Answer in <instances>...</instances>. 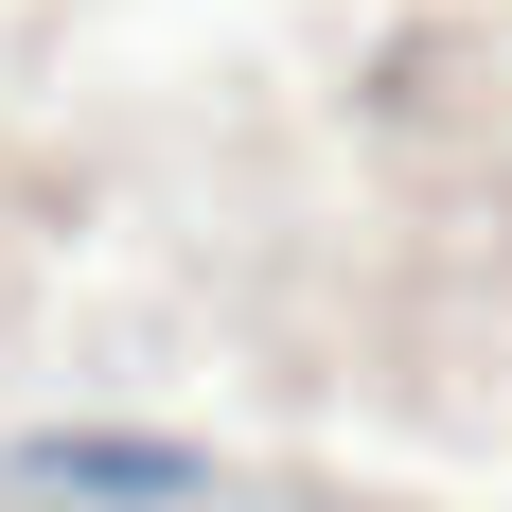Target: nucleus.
I'll use <instances>...</instances> for the list:
<instances>
[{"mask_svg": "<svg viewBox=\"0 0 512 512\" xmlns=\"http://www.w3.org/2000/svg\"><path fill=\"white\" fill-rule=\"evenodd\" d=\"M53 477H89V495H177L195 460H159V442H53Z\"/></svg>", "mask_w": 512, "mask_h": 512, "instance_id": "1", "label": "nucleus"}]
</instances>
